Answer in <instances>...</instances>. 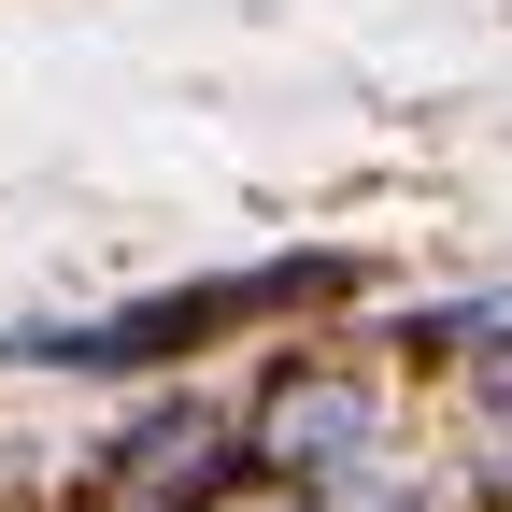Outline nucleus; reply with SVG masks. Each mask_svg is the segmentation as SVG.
Listing matches in <instances>:
<instances>
[{
	"mask_svg": "<svg viewBox=\"0 0 512 512\" xmlns=\"http://www.w3.org/2000/svg\"><path fill=\"white\" fill-rule=\"evenodd\" d=\"M299 285H342V271H242V285H200V299H143V313H100V328H15L0 356H43V370H143V356H185L228 313H271Z\"/></svg>",
	"mask_w": 512,
	"mask_h": 512,
	"instance_id": "obj_1",
	"label": "nucleus"
},
{
	"mask_svg": "<svg viewBox=\"0 0 512 512\" xmlns=\"http://www.w3.org/2000/svg\"><path fill=\"white\" fill-rule=\"evenodd\" d=\"M256 456L271 470H356L370 456V384H342V370H285L271 399H256Z\"/></svg>",
	"mask_w": 512,
	"mask_h": 512,
	"instance_id": "obj_2",
	"label": "nucleus"
}]
</instances>
